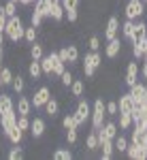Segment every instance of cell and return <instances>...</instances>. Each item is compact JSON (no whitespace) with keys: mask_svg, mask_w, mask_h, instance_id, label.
I'll list each match as a JSON object with an SVG mask.
<instances>
[{"mask_svg":"<svg viewBox=\"0 0 147 160\" xmlns=\"http://www.w3.org/2000/svg\"><path fill=\"white\" fill-rule=\"evenodd\" d=\"M107 120V107H105V100L96 98L94 105H92V113H90V122H92V128H100Z\"/></svg>","mask_w":147,"mask_h":160,"instance_id":"3957f363","label":"cell"},{"mask_svg":"<svg viewBox=\"0 0 147 160\" xmlns=\"http://www.w3.org/2000/svg\"><path fill=\"white\" fill-rule=\"evenodd\" d=\"M13 2H17V4H19V2H22V0H13Z\"/></svg>","mask_w":147,"mask_h":160,"instance_id":"f907efd6","label":"cell"},{"mask_svg":"<svg viewBox=\"0 0 147 160\" xmlns=\"http://www.w3.org/2000/svg\"><path fill=\"white\" fill-rule=\"evenodd\" d=\"M24 30H26V26H24V22H22V17H19V15H13V17L7 19L4 37L9 38L11 43H17V41L24 38Z\"/></svg>","mask_w":147,"mask_h":160,"instance_id":"6da1fadb","label":"cell"},{"mask_svg":"<svg viewBox=\"0 0 147 160\" xmlns=\"http://www.w3.org/2000/svg\"><path fill=\"white\" fill-rule=\"evenodd\" d=\"M90 113H92V107H90V102L83 98H79V102H77V109H75V122H77V126H83V124L90 120Z\"/></svg>","mask_w":147,"mask_h":160,"instance_id":"5b68a950","label":"cell"},{"mask_svg":"<svg viewBox=\"0 0 147 160\" xmlns=\"http://www.w3.org/2000/svg\"><path fill=\"white\" fill-rule=\"evenodd\" d=\"M51 60H53V77H56V79H60L62 73L66 71V62L58 56V51H51Z\"/></svg>","mask_w":147,"mask_h":160,"instance_id":"ac0fdd59","label":"cell"},{"mask_svg":"<svg viewBox=\"0 0 147 160\" xmlns=\"http://www.w3.org/2000/svg\"><path fill=\"white\" fill-rule=\"evenodd\" d=\"M58 56H60L66 64H71V66H73V64H77V62H79V58H81V56H79V47H77V45H66V47L58 49Z\"/></svg>","mask_w":147,"mask_h":160,"instance_id":"ba28073f","label":"cell"},{"mask_svg":"<svg viewBox=\"0 0 147 160\" xmlns=\"http://www.w3.org/2000/svg\"><path fill=\"white\" fill-rule=\"evenodd\" d=\"M120 30H122V38L132 45V41H135V22L132 19H124V24H120Z\"/></svg>","mask_w":147,"mask_h":160,"instance_id":"9a60e30c","label":"cell"},{"mask_svg":"<svg viewBox=\"0 0 147 160\" xmlns=\"http://www.w3.org/2000/svg\"><path fill=\"white\" fill-rule=\"evenodd\" d=\"M139 75L143 79H147V60H143V66H139Z\"/></svg>","mask_w":147,"mask_h":160,"instance_id":"f6af8a7d","label":"cell"},{"mask_svg":"<svg viewBox=\"0 0 147 160\" xmlns=\"http://www.w3.org/2000/svg\"><path fill=\"white\" fill-rule=\"evenodd\" d=\"M87 47H90V51H98V49H100V38H98L96 34H94V37H90Z\"/></svg>","mask_w":147,"mask_h":160,"instance_id":"7bdbcfd3","label":"cell"},{"mask_svg":"<svg viewBox=\"0 0 147 160\" xmlns=\"http://www.w3.org/2000/svg\"><path fill=\"white\" fill-rule=\"evenodd\" d=\"M145 47H147V37L145 38H136L135 43H132V56H135V60H143Z\"/></svg>","mask_w":147,"mask_h":160,"instance_id":"7402d4cb","label":"cell"},{"mask_svg":"<svg viewBox=\"0 0 147 160\" xmlns=\"http://www.w3.org/2000/svg\"><path fill=\"white\" fill-rule=\"evenodd\" d=\"M143 13H145V2L143 0H128L126 2V9H124V17L126 19H141L143 17Z\"/></svg>","mask_w":147,"mask_h":160,"instance_id":"277c9868","label":"cell"},{"mask_svg":"<svg viewBox=\"0 0 147 160\" xmlns=\"http://www.w3.org/2000/svg\"><path fill=\"white\" fill-rule=\"evenodd\" d=\"M100 158L102 160H111L113 158V152H115V148H113V139H105V141H100Z\"/></svg>","mask_w":147,"mask_h":160,"instance_id":"44dd1931","label":"cell"},{"mask_svg":"<svg viewBox=\"0 0 147 160\" xmlns=\"http://www.w3.org/2000/svg\"><path fill=\"white\" fill-rule=\"evenodd\" d=\"M128 143H130V139L126 135H122V132H117V137L113 139V148H115V152H120V154H126Z\"/></svg>","mask_w":147,"mask_h":160,"instance_id":"cb8c5ba5","label":"cell"},{"mask_svg":"<svg viewBox=\"0 0 147 160\" xmlns=\"http://www.w3.org/2000/svg\"><path fill=\"white\" fill-rule=\"evenodd\" d=\"M49 19H53V22H62L64 19V7H62L60 0L51 2V7H49Z\"/></svg>","mask_w":147,"mask_h":160,"instance_id":"e0dca14e","label":"cell"},{"mask_svg":"<svg viewBox=\"0 0 147 160\" xmlns=\"http://www.w3.org/2000/svg\"><path fill=\"white\" fill-rule=\"evenodd\" d=\"M83 92H86L83 79H73V83H71V94H73V98H81Z\"/></svg>","mask_w":147,"mask_h":160,"instance_id":"484cf974","label":"cell"},{"mask_svg":"<svg viewBox=\"0 0 147 160\" xmlns=\"http://www.w3.org/2000/svg\"><path fill=\"white\" fill-rule=\"evenodd\" d=\"M143 60H147V47H145V53H143Z\"/></svg>","mask_w":147,"mask_h":160,"instance_id":"681fc988","label":"cell"},{"mask_svg":"<svg viewBox=\"0 0 147 160\" xmlns=\"http://www.w3.org/2000/svg\"><path fill=\"white\" fill-rule=\"evenodd\" d=\"M2 62H4V49L0 47V68H2ZM0 86H2V83H0Z\"/></svg>","mask_w":147,"mask_h":160,"instance_id":"bcb514c9","label":"cell"},{"mask_svg":"<svg viewBox=\"0 0 147 160\" xmlns=\"http://www.w3.org/2000/svg\"><path fill=\"white\" fill-rule=\"evenodd\" d=\"M45 56V49H43V43H30V60H41Z\"/></svg>","mask_w":147,"mask_h":160,"instance_id":"83f0119b","label":"cell"},{"mask_svg":"<svg viewBox=\"0 0 147 160\" xmlns=\"http://www.w3.org/2000/svg\"><path fill=\"white\" fill-rule=\"evenodd\" d=\"M15 111H17V115H30L32 113V100L28 98V96L19 94V98L15 102Z\"/></svg>","mask_w":147,"mask_h":160,"instance_id":"5bb4252c","label":"cell"},{"mask_svg":"<svg viewBox=\"0 0 147 160\" xmlns=\"http://www.w3.org/2000/svg\"><path fill=\"white\" fill-rule=\"evenodd\" d=\"M45 130H47V122H45L43 118L30 120V135L34 137V139H41V137L45 135Z\"/></svg>","mask_w":147,"mask_h":160,"instance_id":"4fadbf2b","label":"cell"},{"mask_svg":"<svg viewBox=\"0 0 147 160\" xmlns=\"http://www.w3.org/2000/svg\"><path fill=\"white\" fill-rule=\"evenodd\" d=\"M17 126L22 128V130H30V115H17Z\"/></svg>","mask_w":147,"mask_h":160,"instance_id":"b9f144b4","label":"cell"},{"mask_svg":"<svg viewBox=\"0 0 147 160\" xmlns=\"http://www.w3.org/2000/svg\"><path fill=\"white\" fill-rule=\"evenodd\" d=\"M7 158L9 160H22L24 158V148H22V143H19V145H13L11 152L7 154Z\"/></svg>","mask_w":147,"mask_h":160,"instance_id":"e575fe53","label":"cell"},{"mask_svg":"<svg viewBox=\"0 0 147 160\" xmlns=\"http://www.w3.org/2000/svg\"><path fill=\"white\" fill-rule=\"evenodd\" d=\"M81 62H83V66H81L83 68V75H86L87 79H92L96 75V71L102 66V56L98 51H87V53H83Z\"/></svg>","mask_w":147,"mask_h":160,"instance_id":"7a4b0ae2","label":"cell"},{"mask_svg":"<svg viewBox=\"0 0 147 160\" xmlns=\"http://www.w3.org/2000/svg\"><path fill=\"white\" fill-rule=\"evenodd\" d=\"M13 77H15V75H13V71L9 66H2V68H0V83H2V86H11Z\"/></svg>","mask_w":147,"mask_h":160,"instance_id":"4dcf8cb0","label":"cell"},{"mask_svg":"<svg viewBox=\"0 0 147 160\" xmlns=\"http://www.w3.org/2000/svg\"><path fill=\"white\" fill-rule=\"evenodd\" d=\"M51 158L53 160H71L73 154H71V149H66V148H58L53 154H51Z\"/></svg>","mask_w":147,"mask_h":160,"instance_id":"836d02e7","label":"cell"},{"mask_svg":"<svg viewBox=\"0 0 147 160\" xmlns=\"http://www.w3.org/2000/svg\"><path fill=\"white\" fill-rule=\"evenodd\" d=\"M86 148L90 149V152H96V149L100 148V141H98L96 128H92V130H90V135H87V139H86Z\"/></svg>","mask_w":147,"mask_h":160,"instance_id":"4316f807","label":"cell"},{"mask_svg":"<svg viewBox=\"0 0 147 160\" xmlns=\"http://www.w3.org/2000/svg\"><path fill=\"white\" fill-rule=\"evenodd\" d=\"M145 94H147V90H145Z\"/></svg>","mask_w":147,"mask_h":160,"instance_id":"f5cc1de1","label":"cell"},{"mask_svg":"<svg viewBox=\"0 0 147 160\" xmlns=\"http://www.w3.org/2000/svg\"><path fill=\"white\" fill-rule=\"evenodd\" d=\"M51 98V90H49L47 86H41L37 90V92H34V94H32V109H43V107H45V102H47V100Z\"/></svg>","mask_w":147,"mask_h":160,"instance_id":"52a82bcc","label":"cell"},{"mask_svg":"<svg viewBox=\"0 0 147 160\" xmlns=\"http://www.w3.org/2000/svg\"><path fill=\"white\" fill-rule=\"evenodd\" d=\"M120 34V19L115 15H111L107 19V26H105V41H111Z\"/></svg>","mask_w":147,"mask_h":160,"instance_id":"7c38bea8","label":"cell"},{"mask_svg":"<svg viewBox=\"0 0 147 160\" xmlns=\"http://www.w3.org/2000/svg\"><path fill=\"white\" fill-rule=\"evenodd\" d=\"M145 37H147V24L139 19V22H135V41L136 38H145ZM135 41H132V43H135Z\"/></svg>","mask_w":147,"mask_h":160,"instance_id":"d6a6232c","label":"cell"},{"mask_svg":"<svg viewBox=\"0 0 147 160\" xmlns=\"http://www.w3.org/2000/svg\"><path fill=\"white\" fill-rule=\"evenodd\" d=\"M4 38H7V37H4V32H0V47L4 45Z\"/></svg>","mask_w":147,"mask_h":160,"instance_id":"c3c4849f","label":"cell"},{"mask_svg":"<svg viewBox=\"0 0 147 160\" xmlns=\"http://www.w3.org/2000/svg\"><path fill=\"white\" fill-rule=\"evenodd\" d=\"M122 47H124V38H120V34H117L115 38L107 41V47H105V56H107L109 60H113V58H117V56L122 53Z\"/></svg>","mask_w":147,"mask_h":160,"instance_id":"9c48e42d","label":"cell"},{"mask_svg":"<svg viewBox=\"0 0 147 160\" xmlns=\"http://www.w3.org/2000/svg\"><path fill=\"white\" fill-rule=\"evenodd\" d=\"M15 126H17V113L15 111H9V113L0 115V128H2V135L4 137L9 135Z\"/></svg>","mask_w":147,"mask_h":160,"instance_id":"30bf717a","label":"cell"},{"mask_svg":"<svg viewBox=\"0 0 147 160\" xmlns=\"http://www.w3.org/2000/svg\"><path fill=\"white\" fill-rule=\"evenodd\" d=\"M43 109H45V115L53 120V118H58V113H60V102H58L56 98H49Z\"/></svg>","mask_w":147,"mask_h":160,"instance_id":"603a6c76","label":"cell"},{"mask_svg":"<svg viewBox=\"0 0 147 160\" xmlns=\"http://www.w3.org/2000/svg\"><path fill=\"white\" fill-rule=\"evenodd\" d=\"M105 107H107V118H115L120 109H117V100H109V102H105Z\"/></svg>","mask_w":147,"mask_h":160,"instance_id":"f35d334b","label":"cell"},{"mask_svg":"<svg viewBox=\"0 0 147 160\" xmlns=\"http://www.w3.org/2000/svg\"><path fill=\"white\" fill-rule=\"evenodd\" d=\"M9 111H15V100L11 98V94L2 92V94H0V115H4V113H9Z\"/></svg>","mask_w":147,"mask_h":160,"instance_id":"d6986e66","label":"cell"},{"mask_svg":"<svg viewBox=\"0 0 147 160\" xmlns=\"http://www.w3.org/2000/svg\"><path fill=\"white\" fill-rule=\"evenodd\" d=\"M28 77H30L32 81H41V77H43L41 60H30V64H28Z\"/></svg>","mask_w":147,"mask_h":160,"instance_id":"ffe728a7","label":"cell"},{"mask_svg":"<svg viewBox=\"0 0 147 160\" xmlns=\"http://www.w3.org/2000/svg\"><path fill=\"white\" fill-rule=\"evenodd\" d=\"M147 86L145 83H141V81H136V83H132L130 86V96H132V100H135V107H143V105H147V94H145Z\"/></svg>","mask_w":147,"mask_h":160,"instance_id":"8992f818","label":"cell"},{"mask_svg":"<svg viewBox=\"0 0 147 160\" xmlns=\"http://www.w3.org/2000/svg\"><path fill=\"white\" fill-rule=\"evenodd\" d=\"M7 15H4V9H2V4H0V32H4V26H7Z\"/></svg>","mask_w":147,"mask_h":160,"instance_id":"ee69618b","label":"cell"},{"mask_svg":"<svg viewBox=\"0 0 147 160\" xmlns=\"http://www.w3.org/2000/svg\"><path fill=\"white\" fill-rule=\"evenodd\" d=\"M11 88H13V92L19 96V94H24V90H26V81H24V77L22 75H15L13 77V81H11Z\"/></svg>","mask_w":147,"mask_h":160,"instance_id":"f546056e","label":"cell"},{"mask_svg":"<svg viewBox=\"0 0 147 160\" xmlns=\"http://www.w3.org/2000/svg\"><path fill=\"white\" fill-rule=\"evenodd\" d=\"M24 130H22V128H19V126H15V128H13L11 132H9V135H7V139H9V141H11L13 145H19V143H22V141H24Z\"/></svg>","mask_w":147,"mask_h":160,"instance_id":"f1b7e54d","label":"cell"},{"mask_svg":"<svg viewBox=\"0 0 147 160\" xmlns=\"http://www.w3.org/2000/svg\"><path fill=\"white\" fill-rule=\"evenodd\" d=\"M62 128H64V130H68V128H79L77 122H75V115H73V113H68V115H64V118H62Z\"/></svg>","mask_w":147,"mask_h":160,"instance_id":"8d00e7d4","label":"cell"},{"mask_svg":"<svg viewBox=\"0 0 147 160\" xmlns=\"http://www.w3.org/2000/svg\"><path fill=\"white\" fill-rule=\"evenodd\" d=\"M139 81V62L132 60L128 62V66H126V75H124V83L130 88L132 83H136Z\"/></svg>","mask_w":147,"mask_h":160,"instance_id":"8fae6325","label":"cell"},{"mask_svg":"<svg viewBox=\"0 0 147 160\" xmlns=\"http://www.w3.org/2000/svg\"><path fill=\"white\" fill-rule=\"evenodd\" d=\"M41 68H43V77H53V60H51V53H45L41 58Z\"/></svg>","mask_w":147,"mask_h":160,"instance_id":"d4e9b609","label":"cell"},{"mask_svg":"<svg viewBox=\"0 0 147 160\" xmlns=\"http://www.w3.org/2000/svg\"><path fill=\"white\" fill-rule=\"evenodd\" d=\"M2 9H4V15L7 17H13V15H17V2L9 0L7 4H2Z\"/></svg>","mask_w":147,"mask_h":160,"instance_id":"74e56055","label":"cell"},{"mask_svg":"<svg viewBox=\"0 0 147 160\" xmlns=\"http://www.w3.org/2000/svg\"><path fill=\"white\" fill-rule=\"evenodd\" d=\"M117 115H120V124H117L120 130H128V128H132V115H130V113H122V111H120Z\"/></svg>","mask_w":147,"mask_h":160,"instance_id":"1f68e13d","label":"cell"},{"mask_svg":"<svg viewBox=\"0 0 147 160\" xmlns=\"http://www.w3.org/2000/svg\"><path fill=\"white\" fill-rule=\"evenodd\" d=\"M117 109L122 111V113H132V109H135V100H132V96H130L128 92H126V94H120Z\"/></svg>","mask_w":147,"mask_h":160,"instance_id":"2e32d148","label":"cell"},{"mask_svg":"<svg viewBox=\"0 0 147 160\" xmlns=\"http://www.w3.org/2000/svg\"><path fill=\"white\" fill-rule=\"evenodd\" d=\"M77 141H79L77 128H68V130H66V143H68V145H77Z\"/></svg>","mask_w":147,"mask_h":160,"instance_id":"ab89813d","label":"cell"},{"mask_svg":"<svg viewBox=\"0 0 147 160\" xmlns=\"http://www.w3.org/2000/svg\"><path fill=\"white\" fill-rule=\"evenodd\" d=\"M34 2H37V0H22L19 4H26V7H30V4H34Z\"/></svg>","mask_w":147,"mask_h":160,"instance_id":"7dc6e473","label":"cell"},{"mask_svg":"<svg viewBox=\"0 0 147 160\" xmlns=\"http://www.w3.org/2000/svg\"><path fill=\"white\" fill-rule=\"evenodd\" d=\"M37 37H38V28H34V26L30 24L24 30V38L28 41V43H34V41H37Z\"/></svg>","mask_w":147,"mask_h":160,"instance_id":"d590c367","label":"cell"},{"mask_svg":"<svg viewBox=\"0 0 147 160\" xmlns=\"http://www.w3.org/2000/svg\"><path fill=\"white\" fill-rule=\"evenodd\" d=\"M73 79H75V75L66 68L64 73H62V77H60V81H62V86L64 88H71V83H73Z\"/></svg>","mask_w":147,"mask_h":160,"instance_id":"60d3db41","label":"cell"},{"mask_svg":"<svg viewBox=\"0 0 147 160\" xmlns=\"http://www.w3.org/2000/svg\"><path fill=\"white\" fill-rule=\"evenodd\" d=\"M143 2H145V4H147V0H143Z\"/></svg>","mask_w":147,"mask_h":160,"instance_id":"816d5d0a","label":"cell"}]
</instances>
